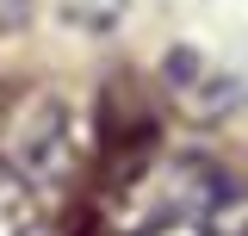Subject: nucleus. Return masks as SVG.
Returning a JSON list of instances; mask_svg holds the SVG:
<instances>
[{
    "instance_id": "f257e3e1",
    "label": "nucleus",
    "mask_w": 248,
    "mask_h": 236,
    "mask_svg": "<svg viewBox=\"0 0 248 236\" xmlns=\"http://www.w3.org/2000/svg\"><path fill=\"white\" fill-rule=\"evenodd\" d=\"M106 236H248V180L211 155H161L124 180Z\"/></svg>"
},
{
    "instance_id": "f03ea898",
    "label": "nucleus",
    "mask_w": 248,
    "mask_h": 236,
    "mask_svg": "<svg viewBox=\"0 0 248 236\" xmlns=\"http://www.w3.org/2000/svg\"><path fill=\"white\" fill-rule=\"evenodd\" d=\"M31 230V180H19V168H0V236Z\"/></svg>"
}]
</instances>
